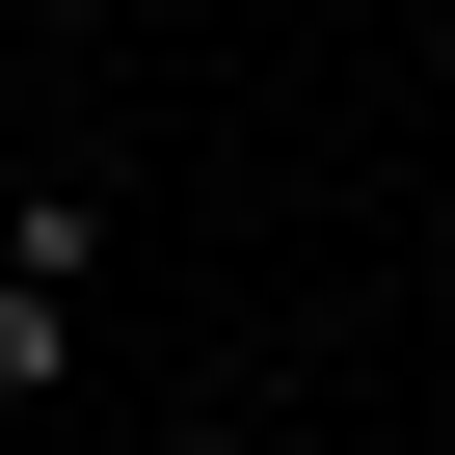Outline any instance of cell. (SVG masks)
<instances>
[{"label": "cell", "mask_w": 455, "mask_h": 455, "mask_svg": "<svg viewBox=\"0 0 455 455\" xmlns=\"http://www.w3.org/2000/svg\"><path fill=\"white\" fill-rule=\"evenodd\" d=\"M81 268H108V214H81V188L0 214V402H54V375H81Z\"/></svg>", "instance_id": "obj_1"}]
</instances>
